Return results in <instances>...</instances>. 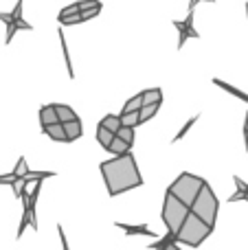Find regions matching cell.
Listing matches in <instances>:
<instances>
[{"mask_svg": "<svg viewBox=\"0 0 248 250\" xmlns=\"http://www.w3.org/2000/svg\"><path fill=\"white\" fill-rule=\"evenodd\" d=\"M99 169H101V176H103L108 195H112V198L143 185V176H141L139 165H136V158L132 151H125V154H119L110 160H103L99 165Z\"/></svg>", "mask_w": 248, "mask_h": 250, "instance_id": "cell-1", "label": "cell"}, {"mask_svg": "<svg viewBox=\"0 0 248 250\" xmlns=\"http://www.w3.org/2000/svg\"><path fill=\"white\" fill-rule=\"evenodd\" d=\"M189 211H191V208H189L187 204L178 198V195L171 193V191L167 189L165 202H163V224L167 226V230H169V233L178 235V230L183 229L185 220H187Z\"/></svg>", "mask_w": 248, "mask_h": 250, "instance_id": "cell-2", "label": "cell"}, {"mask_svg": "<svg viewBox=\"0 0 248 250\" xmlns=\"http://www.w3.org/2000/svg\"><path fill=\"white\" fill-rule=\"evenodd\" d=\"M211 233H213V229H211V226L207 224L205 220H200V217H198L193 211H189L187 220H185L183 229L178 230V235H176V239H178L180 244H185V246L198 248L202 242H205L207 237H209Z\"/></svg>", "mask_w": 248, "mask_h": 250, "instance_id": "cell-3", "label": "cell"}, {"mask_svg": "<svg viewBox=\"0 0 248 250\" xmlns=\"http://www.w3.org/2000/svg\"><path fill=\"white\" fill-rule=\"evenodd\" d=\"M218 208H220V202H218V198H215V191L211 189L209 182H205V187L200 189L198 198L193 200L191 211L196 213L200 220H205L211 229H213L215 220H218Z\"/></svg>", "mask_w": 248, "mask_h": 250, "instance_id": "cell-4", "label": "cell"}, {"mask_svg": "<svg viewBox=\"0 0 248 250\" xmlns=\"http://www.w3.org/2000/svg\"><path fill=\"white\" fill-rule=\"evenodd\" d=\"M205 182H207L205 178L193 176V173H189V171H183V173H180V176L169 185V191H171V193H176L185 204H187L189 208H191L193 200L198 198V193H200V189L205 187Z\"/></svg>", "mask_w": 248, "mask_h": 250, "instance_id": "cell-5", "label": "cell"}, {"mask_svg": "<svg viewBox=\"0 0 248 250\" xmlns=\"http://www.w3.org/2000/svg\"><path fill=\"white\" fill-rule=\"evenodd\" d=\"M171 24L176 26V31H178V48H183L185 44H187V40H198L200 38V33H198L196 29H193V11H189L187 20H174Z\"/></svg>", "mask_w": 248, "mask_h": 250, "instance_id": "cell-6", "label": "cell"}, {"mask_svg": "<svg viewBox=\"0 0 248 250\" xmlns=\"http://www.w3.org/2000/svg\"><path fill=\"white\" fill-rule=\"evenodd\" d=\"M42 132L46 134L48 138H53V141L68 143V136H66V129H64V123H62V121L51 123V125H42Z\"/></svg>", "mask_w": 248, "mask_h": 250, "instance_id": "cell-7", "label": "cell"}, {"mask_svg": "<svg viewBox=\"0 0 248 250\" xmlns=\"http://www.w3.org/2000/svg\"><path fill=\"white\" fill-rule=\"evenodd\" d=\"M117 229H121L125 235H147V237H154L156 233L149 230V226H134V224H123V222H117Z\"/></svg>", "mask_w": 248, "mask_h": 250, "instance_id": "cell-8", "label": "cell"}, {"mask_svg": "<svg viewBox=\"0 0 248 250\" xmlns=\"http://www.w3.org/2000/svg\"><path fill=\"white\" fill-rule=\"evenodd\" d=\"M178 244H180V242L176 239V235L167 230L165 237L158 239V242H154V244H152V248H156V250H178Z\"/></svg>", "mask_w": 248, "mask_h": 250, "instance_id": "cell-9", "label": "cell"}, {"mask_svg": "<svg viewBox=\"0 0 248 250\" xmlns=\"http://www.w3.org/2000/svg\"><path fill=\"white\" fill-rule=\"evenodd\" d=\"M64 129H66V136H68V143H70V141H77V138H82V134H83V127H82V121H79V119L66 121V123H64Z\"/></svg>", "mask_w": 248, "mask_h": 250, "instance_id": "cell-10", "label": "cell"}, {"mask_svg": "<svg viewBox=\"0 0 248 250\" xmlns=\"http://www.w3.org/2000/svg\"><path fill=\"white\" fill-rule=\"evenodd\" d=\"M60 117H57V110H55V104L53 105H42L40 108V123L42 125H51V123H57Z\"/></svg>", "mask_w": 248, "mask_h": 250, "instance_id": "cell-11", "label": "cell"}, {"mask_svg": "<svg viewBox=\"0 0 248 250\" xmlns=\"http://www.w3.org/2000/svg\"><path fill=\"white\" fill-rule=\"evenodd\" d=\"M233 180H235V185H237V191L228 198V202H240V200H246L248 202V182H244L240 176H233Z\"/></svg>", "mask_w": 248, "mask_h": 250, "instance_id": "cell-12", "label": "cell"}, {"mask_svg": "<svg viewBox=\"0 0 248 250\" xmlns=\"http://www.w3.org/2000/svg\"><path fill=\"white\" fill-rule=\"evenodd\" d=\"M213 83L218 88H222L224 92H228V95H233V97H237L240 101H244V104H248V95L246 92H242L240 88H235V86H231V83H227V82H222V79H213Z\"/></svg>", "mask_w": 248, "mask_h": 250, "instance_id": "cell-13", "label": "cell"}, {"mask_svg": "<svg viewBox=\"0 0 248 250\" xmlns=\"http://www.w3.org/2000/svg\"><path fill=\"white\" fill-rule=\"evenodd\" d=\"M130 149H132V145L127 141H123L121 136H114L112 143H110V147H108V151H110V154H114V156L125 154V151H130Z\"/></svg>", "mask_w": 248, "mask_h": 250, "instance_id": "cell-14", "label": "cell"}, {"mask_svg": "<svg viewBox=\"0 0 248 250\" xmlns=\"http://www.w3.org/2000/svg\"><path fill=\"white\" fill-rule=\"evenodd\" d=\"M117 136V134L112 132V129H108V127H103V125H99L97 127V141H99V145L103 147V149H108L110 147V143H112V138Z\"/></svg>", "mask_w": 248, "mask_h": 250, "instance_id": "cell-15", "label": "cell"}, {"mask_svg": "<svg viewBox=\"0 0 248 250\" xmlns=\"http://www.w3.org/2000/svg\"><path fill=\"white\" fill-rule=\"evenodd\" d=\"M55 110H57V117H60V121H62V123H66V121H73V119H77V114H75V110L70 108V105L55 104Z\"/></svg>", "mask_w": 248, "mask_h": 250, "instance_id": "cell-16", "label": "cell"}, {"mask_svg": "<svg viewBox=\"0 0 248 250\" xmlns=\"http://www.w3.org/2000/svg\"><path fill=\"white\" fill-rule=\"evenodd\" d=\"M158 108H161V104H143V108L139 110V117H141V123H147L149 119L154 117V114L158 112Z\"/></svg>", "mask_w": 248, "mask_h": 250, "instance_id": "cell-17", "label": "cell"}, {"mask_svg": "<svg viewBox=\"0 0 248 250\" xmlns=\"http://www.w3.org/2000/svg\"><path fill=\"white\" fill-rule=\"evenodd\" d=\"M99 125H103V127H108V129H112L114 134L119 132V127H121V114H108V117H103L99 121Z\"/></svg>", "mask_w": 248, "mask_h": 250, "instance_id": "cell-18", "label": "cell"}, {"mask_svg": "<svg viewBox=\"0 0 248 250\" xmlns=\"http://www.w3.org/2000/svg\"><path fill=\"white\" fill-rule=\"evenodd\" d=\"M143 101L145 104H161L163 90L161 88H147V90H143Z\"/></svg>", "mask_w": 248, "mask_h": 250, "instance_id": "cell-19", "label": "cell"}, {"mask_svg": "<svg viewBox=\"0 0 248 250\" xmlns=\"http://www.w3.org/2000/svg\"><path fill=\"white\" fill-rule=\"evenodd\" d=\"M143 92H139V95H134L130 101H127L125 105H123V112H136V110L143 108Z\"/></svg>", "mask_w": 248, "mask_h": 250, "instance_id": "cell-20", "label": "cell"}, {"mask_svg": "<svg viewBox=\"0 0 248 250\" xmlns=\"http://www.w3.org/2000/svg\"><path fill=\"white\" fill-rule=\"evenodd\" d=\"M121 125H130V127H136V125H141L139 110H136V112H121Z\"/></svg>", "mask_w": 248, "mask_h": 250, "instance_id": "cell-21", "label": "cell"}, {"mask_svg": "<svg viewBox=\"0 0 248 250\" xmlns=\"http://www.w3.org/2000/svg\"><path fill=\"white\" fill-rule=\"evenodd\" d=\"M83 22V18H82V13H70V16H60V24L62 26H73V24H82Z\"/></svg>", "mask_w": 248, "mask_h": 250, "instance_id": "cell-22", "label": "cell"}, {"mask_svg": "<svg viewBox=\"0 0 248 250\" xmlns=\"http://www.w3.org/2000/svg\"><path fill=\"white\" fill-rule=\"evenodd\" d=\"M53 176H55V171H31L29 169V173L24 176V180L31 185V182H35V180H44V178H53Z\"/></svg>", "mask_w": 248, "mask_h": 250, "instance_id": "cell-23", "label": "cell"}, {"mask_svg": "<svg viewBox=\"0 0 248 250\" xmlns=\"http://www.w3.org/2000/svg\"><path fill=\"white\" fill-rule=\"evenodd\" d=\"M60 40H62V51H64V57H66V66H68V75H70V79L75 77V73H73V64H70V53H68V44H66V38H64V33L60 31Z\"/></svg>", "mask_w": 248, "mask_h": 250, "instance_id": "cell-24", "label": "cell"}, {"mask_svg": "<svg viewBox=\"0 0 248 250\" xmlns=\"http://www.w3.org/2000/svg\"><path fill=\"white\" fill-rule=\"evenodd\" d=\"M117 136H121L123 141H127L132 145V143H134V127H130V125H121L119 132H117Z\"/></svg>", "mask_w": 248, "mask_h": 250, "instance_id": "cell-25", "label": "cell"}, {"mask_svg": "<svg viewBox=\"0 0 248 250\" xmlns=\"http://www.w3.org/2000/svg\"><path fill=\"white\" fill-rule=\"evenodd\" d=\"M13 171H16L18 178H24L26 173H29V165H26V158H24V156H20V158H18L16 169H13Z\"/></svg>", "mask_w": 248, "mask_h": 250, "instance_id": "cell-26", "label": "cell"}, {"mask_svg": "<svg viewBox=\"0 0 248 250\" xmlns=\"http://www.w3.org/2000/svg\"><path fill=\"white\" fill-rule=\"evenodd\" d=\"M196 121H198V117L189 119V121H187V123H185V125H183V129H180V132H178V134H176V136H174V141H180V138H183V136H185V134H187V132H189V129H191V127H193V123H196Z\"/></svg>", "mask_w": 248, "mask_h": 250, "instance_id": "cell-27", "label": "cell"}, {"mask_svg": "<svg viewBox=\"0 0 248 250\" xmlns=\"http://www.w3.org/2000/svg\"><path fill=\"white\" fill-rule=\"evenodd\" d=\"M99 11H101V7H92V9H83V11H79V13H82L83 22H86V20H90V18L99 16Z\"/></svg>", "mask_w": 248, "mask_h": 250, "instance_id": "cell-28", "label": "cell"}, {"mask_svg": "<svg viewBox=\"0 0 248 250\" xmlns=\"http://www.w3.org/2000/svg\"><path fill=\"white\" fill-rule=\"evenodd\" d=\"M79 11H83V9H92V7H101L99 0H79Z\"/></svg>", "mask_w": 248, "mask_h": 250, "instance_id": "cell-29", "label": "cell"}, {"mask_svg": "<svg viewBox=\"0 0 248 250\" xmlns=\"http://www.w3.org/2000/svg\"><path fill=\"white\" fill-rule=\"evenodd\" d=\"M18 180V176H16V171H11V173H4V176H0V185H9V187H13V182Z\"/></svg>", "mask_w": 248, "mask_h": 250, "instance_id": "cell-30", "label": "cell"}, {"mask_svg": "<svg viewBox=\"0 0 248 250\" xmlns=\"http://www.w3.org/2000/svg\"><path fill=\"white\" fill-rule=\"evenodd\" d=\"M79 11V4L77 2H73V4H68V7H64L60 11V16H70V13H77Z\"/></svg>", "mask_w": 248, "mask_h": 250, "instance_id": "cell-31", "label": "cell"}, {"mask_svg": "<svg viewBox=\"0 0 248 250\" xmlns=\"http://www.w3.org/2000/svg\"><path fill=\"white\" fill-rule=\"evenodd\" d=\"M202 0H189V11H193L196 9V4H200ZM205 2H215V0H205Z\"/></svg>", "mask_w": 248, "mask_h": 250, "instance_id": "cell-32", "label": "cell"}, {"mask_svg": "<svg viewBox=\"0 0 248 250\" xmlns=\"http://www.w3.org/2000/svg\"><path fill=\"white\" fill-rule=\"evenodd\" d=\"M244 129H248V114H246V121H244Z\"/></svg>", "mask_w": 248, "mask_h": 250, "instance_id": "cell-33", "label": "cell"}, {"mask_svg": "<svg viewBox=\"0 0 248 250\" xmlns=\"http://www.w3.org/2000/svg\"><path fill=\"white\" fill-rule=\"evenodd\" d=\"M246 13H248V2H246Z\"/></svg>", "mask_w": 248, "mask_h": 250, "instance_id": "cell-34", "label": "cell"}]
</instances>
